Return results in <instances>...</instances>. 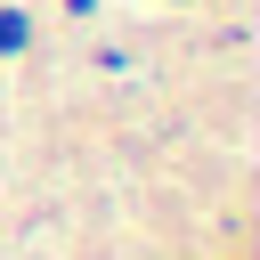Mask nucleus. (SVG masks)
Masks as SVG:
<instances>
[{
  "label": "nucleus",
  "instance_id": "1",
  "mask_svg": "<svg viewBox=\"0 0 260 260\" xmlns=\"http://www.w3.org/2000/svg\"><path fill=\"white\" fill-rule=\"evenodd\" d=\"M0 49H24V24L16 16H0Z\"/></svg>",
  "mask_w": 260,
  "mask_h": 260
}]
</instances>
